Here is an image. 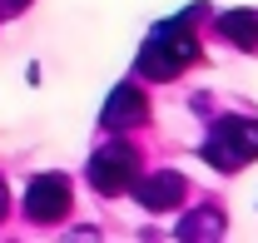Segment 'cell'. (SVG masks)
<instances>
[{
    "label": "cell",
    "instance_id": "6",
    "mask_svg": "<svg viewBox=\"0 0 258 243\" xmlns=\"http://www.w3.org/2000/svg\"><path fill=\"white\" fill-rule=\"evenodd\" d=\"M99 119H104V129H139L149 119V99L139 94V85H119L109 94V104H104Z\"/></svg>",
    "mask_w": 258,
    "mask_h": 243
},
{
    "label": "cell",
    "instance_id": "3",
    "mask_svg": "<svg viewBox=\"0 0 258 243\" xmlns=\"http://www.w3.org/2000/svg\"><path fill=\"white\" fill-rule=\"evenodd\" d=\"M90 179H95L99 194H124V189H134V179H139V149L134 144H124V139H109L104 149H95V159H90Z\"/></svg>",
    "mask_w": 258,
    "mask_h": 243
},
{
    "label": "cell",
    "instance_id": "5",
    "mask_svg": "<svg viewBox=\"0 0 258 243\" xmlns=\"http://www.w3.org/2000/svg\"><path fill=\"white\" fill-rule=\"evenodd\" d=\"M184 194H189V179L184 174H174V169H164V174H139L134 179V199L144 204L149 213H169V209H179L184 204Z\"/></svg>",
    "mask_w": 258,
    "mask_h": 243
},
{
    "label": "cell",
    "instance_id": "2",
    "mask_svg": "<svg viewBox=\"0 0 258 243\" xmlns=\"http://www.w3.org/2000/svg\"><path fill=\"white\" fill-rule=\"evenodd\" d=\"M204 159L214 164V169H243L248 159H258V119H243V114H224V119L209 129V139H204Z\"/></svg>",
    "mask_w": 258,
    "mask_h": 243
},
{
    "label": "cell",
    "instance_id": "10",
    "mask_svg": "<svg viewBox=\"0 0 258 243\" xmlns=\"http://www.w3.org/2000/svg\"><path fill=\"white\" fill-rule=\"evenodd\" d=\"M5 209H10V199H5V184H0V218H5Z\"/></svg>",
    "mask_w": 258,
    "mask_h": 243
},
{
    "label": "cell",
    "instance_id": "8",
    "mask_svg": "<svg viewBox=\"0 0 258 243\" xmlns=\"http://www.w3.org/2000/svg\"><path fill=\"white\" fill-rule=\"evenodd\" d=\"M224 233V213L219 209H199L179 223V238H219Z\"/></svg>",
    "mask_w": 258,
    "mask_h": 243
},
{
    "label": "cell",
    "instance_id": "7",
    "mask_svg": "<svg viewBox=\"0 0 258 243\" xmlns=\"http://www.w3.org/2000/svg\"><path fill=\"white\" fill-rule=\"evenodd\" d=\"M219 30H224L228 45H238V50H258V15H253V10H228L224 20H219Z\"/></svg>",
    "mask_w": 258,
    "mask_h": 243
},
{
    "label": "cell",
    "instance_id": "4",
    "mask_svg": "<svg viewBox=\"0 0 258 243\" xmlns=\"http://www.w3.org/2000/svg\"><path fill=\"white\" fill-rule=\"evenodd\" d=\"M64 213H70V179L64 174H40V179H30V189H25V218L55 223Z\"/></svg>",
    "mask_w": 258,
    "mask_h": 243
},
{
    "label": "cell",
    "instance_id": "9",
    "mask_svg": "<svg viewBox=\"0 0 258 243\" xmlns=\"http://www.w3.org/2000/svg\"><path fill=\"white\" fill-rule=\"evenodd\" d=\"M20 5H25V0H0V10H20Z\"/></svg>",
    "mask_w": 258,
    "mask_h": 243
},
{
    "label": "cell",
    "instance_id": "1",
    "mask_svg": "<svg viewBox=\"0 0 258 243\" xmlns=\"http://www.w3.org/2000/svg\"><path fill=\"white\" fill-rule=\"evenodd\" d=\"M199 60V40L189 30V15H174V20H164L159 30L144 40V50H139V75H149V80H174L184 65Z\"/></svg>",
    "mask_w": 258,
    "mask_h": 243
}]
</instances>
